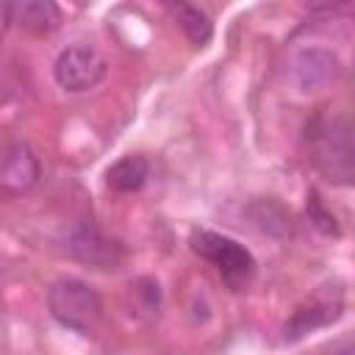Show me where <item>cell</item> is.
<instances>
[{
    "label": "cell",
    "instance_id": "4fadbf2b",
    "mask_svg": "<svg viewBox=\"0 0 355 355\" xmlns=\"http://www.w3.org/2000/svg\"><path fill=\"white\" fill-rule=\"evenodd\" d=\"M336 355H355V349H352V344H344V347H341Z\"/></svg>",
    "mask_w": 355,
    "mask_h": 355
},
{
    "label": "cell",
    "instance_id": "30bf717a",
    "mask_svg": "<svg viewBox=\"0 0 355 355\" xmlns=\"http://www.w3.org/2000/svg\"><path fill=\"white\" fill-rule=\"evenodd\" d=\"M147 178H150V161L144 155H122L105 169V183L122 194L139 191L147 183Z\"/></svg>",
    "mask_w": 355,
    "mask_h": 355
},
{
    "label": "cell",
    "instance_id": "9c48e42d",
    "mask_svg": "<svg viewBox=\"0 0 355 355\" xmlns=\"http://www.w3.org/2000/svg\"><path fill=\"white\" fill-rule=\"evenodd\" d=\"M11 22H19L25 31L33 33H50L61 25V8L50 0H22V3H8Z\"/></svg>",
    "mask_w": 355,
    "mask_h": 355
},
{
    "label": "cell",
    "instance_id": "52a82bcc",
    "mask_svg": "<svg viewBox=\"0 0 355 355\" xmlns=\"http://www.w3.org/2000/svg\"><path fill=\"white\" fill-rule=\"evenodd\" d=\"M69 250L78 261H83L94 269H119L125 261V247L116 239L105 236L94 225L75 227L69 236Z\"/></svg>",
    "mask_w": 355,
    "mask_h": 355
},
{
    "label": "cell",
    "instance_id": "8992f818",
    "mask_svg": "<svg viewBox=\"0 0 355 355\" xmlns=\"http://www.w3.org/2000/svg\"><path fill=\"white\" fill-rule=\"evenodd\" d=\"M338 75V55L330 47H302L291 58V86L300 94L319 92L330 86Z\"/></svg>",
    "mask_w": 355,
    "mask_h": 355
},
{
    "label": "cell",
    "instance_id": "7c38bea8",
    "mask_svg": "<svg viewBox=\"0 0 355 355\" xmlns=\"http://www.w3.org/2000/svg\"><path fill=\"white\" fill-rule=\"evenodd\" d=\"M308 214H311V219H313L324 233H336V236H338L336 216H333V214H327V211L322 208V202H319V197H316V194H311V197H308Z\"/></svg>",
    "mask_w": 355,
    "mask_h": 355
},
{
    "label": "cell",
    "instance_id": "ba28073f",
    "mask_svg": "<svg viewBox=\"0 0 355 355\" xmlns=\"http://www.w3.org/2000/svg\"><path fill=\"white\" fill-rule=\"evenodd\" d=\"M42 178V164L28 144H8L0 153V191L22 194L33 189Z\"/></svg>",
    "mask_w": 355,
    "mask_h": 355
},
{
    "label": "cell",
    "instance_id": "6da1fadb",
    "mask_svg": "<svg viewBox=\"0 0 355 355\" xmlns=\"http://www.w3.org/2000/svg\"><path fill=\"white\" fill-rule=\"evenodd\" d=\"M313 164L316 169L338 186L352 183V128L344 114L324 116L311 128Z\"/></svg>",
    "mask_w": 355,
    "mask_h": 355
},
{
    "label": "cell",
    "instance_id": "277c9868",
    "mask_svg": "<svg viewBox=\"0 0 355 355\" xmlns=\"http://www.w3.org/2000/svg\"><path fill=\"white\" fill-rule=\"evenodd\" d=\"M344 313V286L338 280H330L319 286L305 302L297 305V311L283 324V341H300L308 333L333 324Z\"/></svg>",
    "mask_w": 355,
    "mask_h": 355
},
{
    "label": "cell",
    "instance_id": "3957f363",
    "mask_svg": "<svg viewBox=\"0 0 355 355\" xmlns=\"http://www.w3.org/2000/svg\"><path fill=\"white\" fill-rule=\"evenodd\" d=\"M191 250L200 258H205L219 272L222 283L233 291H241L255 275L252 252L230 236H222L214 230H194L191 233Z\"/></svg>",
    "mask_w": 355,
    "mask_h": 355
},
{
    "label": "cell",
    "instance_id": "7a4b0ae2",
    "mask_svg": "<svg viewBox=\"0 0 355 355\" xmlns=\"http://www.w3.org/2000/svg\"><path fill=\"white\" fill-rule=\"evenodd\" d=\"M47 308L53 319L75 333L89 336L103 319L100 294L80 277H58L47 288Z\"/></svg>",
    "mask_w": 355,
    "mask_h": 355
},
{
    "label": "cell",
    "instance_id": "5b68a950",
    "mask_svg": "<svg viewBox=\"0 0 355 355\" xmlns=\"http://www.w3.org/2000/svg\"><path fill=\"white\" fill-rule=\"evenodd\" d=\"M105 69H108L105 58L92 44H80V42L64 47L58 53L55 64H53L55 83L64 92H86V89H94L103 80Z\"/></svg>",
    "mask_w": 355,
    "mask_h": 355
},
{
    "label": "cell",
    "instance_id": "8fae6325",
    "mask_svg": "<svg viewBox=\"0 0 355 355\" xmlns=\"http://www.w3.org/2000/svg\"><path fill=\"white\" fill-rule=\"evenodd\" d=\"M166 11L175 17V22L180 25V31L189 36V42H191L194 47H202V44L211 42V36H214V22H211V17H208L202 8L191 6V3H169Z\"/></svg>",
    "mask_w": 355,
    "mask_h": 355
}]
</instances>
